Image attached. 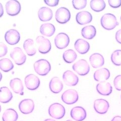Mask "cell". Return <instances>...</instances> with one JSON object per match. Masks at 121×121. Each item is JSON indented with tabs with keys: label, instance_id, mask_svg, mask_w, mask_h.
<instances>
[{
	"label": "cell",
	"instance_id": "1",
	"mask_svg": "<svg viewBox=\"0 0 121 121\" xmlns=\"http://www.w3.org/2000/svg\"><path fill=\"white\" fill-rule=\"evenodd\" d=\"M100 23L104 28L108 30L114 29L117 25H119L116 16L110 13L104 15L101 18Z\"/></svg>",
	"mask_w": 121,
	"mask_h": 121
},
{
	"label": "cell",
	"instance_id": "2",
	"mask_svg": "<svg viewBox=\"0 0 121 121\" xmlns=\"http://www.w3.org/2000/svg\"><path fill=\"white\" fill-rule=\"evenodd\" d=\"M34 69L35 72L40 76L47 75L51 70V64L48 60L40 59L34 64Z\"/></svg>",
	"mask_w": 121,
	"mask_h": 121
},
{
	"label": "cell",
	"instance_id": "3",
	"mask_svg": "<svg viewBox=\"0 0 121 121\" xmlns=\"http://www.w3.org/2000/svg\"><path fill=\"white\" fill-rule=\"evenodd\" d=\"M65 108L64 106L59 103H55L50 105L48 108V113L52 118L56 119L63 118L65 115Z\"/></svg>",
	"mask_w": 121,
	"mask_h": 121
},
{
	"label": "cell",
	"instance_id": "4",
	"mask_svg": "<svg viewBox=\"0 0 121 121\" xmlns=\"http://www.w3.org/2000/svg\"><path fill=\"white\" fill-rule=\"evenodd\" d=\"M73 69L79 75L85 76L90 71V67L87 62L84 59H81L75 63L73 65Z\"/></svg>",
	"mask_w": 121,
	"mask_h": 121
},
{
	"label": "cell",
	"instance_id": "5",
	"mask_svg": "<svg viewBox=\"0 0 121 121\" xmlns=\"http://www.w3.org/2000/svg\"><path fill=\"white\" fill-rule=\"evenodd\" d=\"M10 56L18 65H22L24 64L26 60V56L21 50L18 47L15 48L10 53Z\"/></svg>",
	"mask_w": 121,
	"mask_h": 121
},
{
	"label": "cell",
	"instance_id": "6",
	"mask_svg": "<svg viewBox=\"0 0 121 121\" xmlns=\"http://www.w3.org/2000/svg\"><path fill=\"white\" fill-rule=\"evenodd\" d=\"M56 19L60 24H65L71 18V13L66 8L61 7L56 10L55 15Z\"/></svg>",
	"mask_w": 121,
	"mask_h": 121
},
{
	"label": "cell",
	"instance_id": "7",
	"mask_svg": "<svg viewBox=\"0 0 121 121\" xmlns=\"http://www.w3.org/2000/svg\"><path fill=\"white\" fill-rule=\"evenodd\" d=\"M79 98L78 94L75 90L69 89L65 91L62 95V99L64 103L72 104L76 103Z\"/></svg>",
	"mask_w": 121,
	"mask_h": 121
},
{
	"label": "cell",
	"instance_id": "8",
	"mask_svg": "<svg viewBox=\"0 0 121 121\" xmlns=\"http://www.w3.org/2000/svg\"><path fill=\"white\" fill-rule=\"evenodd\" d=\"M6 10L7 13L10 16H16L21 11L20 4L16 0H10L6 3Z\"/></svg>",
	"mask_w": 121,
	"mask_h": 121
},
{
	"label": "cell",
	"instance_id": "9",
	"mask_svg": "<svg viewBox=\"0 0 121 121\" xmlns=\"http://www.w3.org/2000/svg\"><path fill=\"white\" fill-rule=\"evenodd\" d=\"M36 41L39 44L38 50L41 54H47L51 50V43L50 41L43 36H39L36 39Z\"/></svg>",
	"mask_w": 121,
	"mask_h": 121
},
{
	"label": "cell",
	"instance_id": "10",
	"mask_svg": "<svg viewBox=\"0 0 121 121\" xmlns=\"http://www.w3.org/2000/svg\"><path fill=\"white\" fill-rule=\"evenodd\" d=\"M25 84L28 89L35 90L39 86L40 80L36 76L29 74L25 78Z\"/></svg>",
	"mask_w": 121,
	"mask_h": 121
},
{
	"label": "cell",
	"instance_id": "11",
	"mask_svg": "<svg viewBox=\"0 0 121 121\" xmlns=\"http://www.w3.org/2000/svg\"><path fill=\"white\" fill-rule=\"evenodd\" d=\"M70 43L69 37L65 33H60L55 39V44L59 49H64L69 45Z\"/></svg>",
	"mask_w": 121,
	"mask_h": 121
},
{
	"label": "cell",
	"instance_id": "12",
	"mask_svg": "<svg viewBox=\"0 0 121 121\" xmlns=\"http://www.w3.org/2000/svg\"><path fill=\"white\" fill-rule=\"evenodd\" d=\"M5 39L6 42L10 45L16 44L20 39V33L16 30L10 29L5 33Z\"/></svg>",
	"mask_w": 121,
	"mask_h": 121
},
{
	"label": "cell",
	"instance_id": "13",
	"mask_svg": "<svg viewBox=\"0 0 121 121\" xmlns=\"http://www.w3.org/2000/svg\"><path fill=\"white\" fill-rule=\"evenodd\" d=\"M19 108L22 113L24 114H29L31 113L35 109V103L32 99H24L19 104Z\"/></svg>",
	"mask_w": 121,
	"mask_h": 121
},
{
	"label": "cell",
	"instance_id": "14",
	"mask_svg": "<svg viewBox=\"0 0 121 121\" xmlns=\"http://www.w3.org/2000/svg\"><path fill=\"white\" fill-rule=\"evenodd\" d=\"M63 79L67 85L70 86L76 85L79 82L77 76L70 70L66 71L64 73Z\"/></svg>",
	"mask_w": 121,
	"mask_h": 121
},
{
	"label": "cell",
	"instance_id": "15",
	"mask_svg": "<svg viewBox=\"0 0 121 121\" xmlns=\"http://www.w3.org/2000/svg\"><path fill=\"white\" fill-rule=\"evenodd\" d=\"M109 107V103L106 100L98 99L94 101V108L99 114H104L108 112Z\"/></svg>",
	"mask_w": 121,
	"mask_h": 121
},
{
	"label": "cell",
	"instance_id": "16",
	"mask_svg": "<svg viewBox=\"0 0 121 121\" xmlns=\"http://www.w3.org/2000/svg\"><path fill=\"white\" fill-rule=\"evenodd\" d=\"M71 117L76 121H82L86 118V112L84 108L81 107H76L71 111Z\"/></svg>",
	"mask_w": 121,
	"mask_h": 121
},
{
	"label": "cell",
	"instance_id": "17",
	"mask_svg": "<svg viewBox=\"0 0 121 121\" xmlns=\"http://www.w3.org/2000/svg\"><path fill=\"white\" fill-rule=\"evenodd\" d=\"M76 20L79 24L85 25L92 21V16L87 11H82L77 14Z\"/></svg>",
	"mask_w": 121,
	"mask_h": 121
},
{
	"label": "cell",
	"instance_id": "18",
	"mask_svg": "<svg viewBox=\"0 0 121 121\" xmlns=\"http://www.w3.org/2000/svg\"><path fill=\"white\" fill-rule=\"evenodd\" d=\"M110 77V72L107 68L96 70L94 74V79L96 81L103 82L109 79Z\"/></svg>",
	"mask_w": 121,
	"mask_h": 121
},
{
	"label": "cell",
	"instance_id": "19",
	"mask_svg": "<svg viewBox=\"0 0 121 121\" xmlns=\"http://www.w3.org/2000/svg\"><path fill=\"white\" fill-rule=\"evenodd\" d=\"M74 47L79 54H85L89 51L90 45L87 41L82 39H78L75 43Z\"/></svg>",
	"mask_w": 121,
	"mask_h": 121
},
{
	"label": "cell",
	"instance_id": "20",
	"mask_svg": "<svg viewBox=\"0 0 121 121\" xmlns=\"http://www.w3.org/2000/svg\"><path fill=\"white\" fill-rule=\"evenodd\" d=\"M96 90L98 93L101 95L108 96L112 92V88L109 82H100L96 85Z\"/></svg>",
	"mask_w": 121,
	"mask_h": 121
},
{
	"label": "cell",
	"instance_id": "21",
	"mask_svg": "<svg viewBox=\"0 0 121 121\" xmlns=\"http://www.w3.org/2000/svg\"><path fill=\"white\" fill-rule=\"evenodd\" d=\"M10 86L13 91L17 94L23 95L24 94L23 85L22 81L19 78H14L10 81Z\"/></svg>",
	"mask_w": 121,
	"mask_h": 121
},
{
	"label": "cell",
	"instance_id": "22",
	"mask_svg": "<svg viewBox=\"0 0 121 121\" xmlns=\"http://www.w3.org/2000/svg\"><path fill=\"white\" fill-rule=\"evenodd\" d=\"M39 18L41 21H48L52 19L53 16L52 10L48 7H43L41 8L38 12Z\"/></svg>",
	"mask_w": 121,
	"mask_h": 121
},
{
	"label": "cell",
	"instance_id": "23",
	"mask_svg": "<svg viewBox=\"0 0 121 121\" xmlns=\"http://www.w3.org/2000/svg\"><path fill=\"white\" fill-rule=\"evenodd\" d=\"M89 60L91 65L94 68H98L103 66L104 64L103 56L98 53H95L90 56Z\"/></svg>",
	"mask_w": 121,
	"mask_h": 121
},
{
	"label": "cell",
	"instance_id": "24",
	"mask_svg": "<svg viewBox=\"0 0 121 121\" xmlns=\"http://www.w3.org/2000/svg\"><path fill=\"white\" fill-rule=\"evenodd\" d=\"M50 89L52 93H59L63 89V84L60 79L56 77L52 78L50 81Z\"/></svg>",
	"mask_w": 121,
	"mask_h": 121
},
{
	"label": "cell",
	"instance_id": "25",
	"mask_svg": "<svg viewBox=\"0 0 121 121\" xmlns=\"http://www.w3.org/2000/svg\"><path fill=\"white\" fill-rule=\"evenodd\" d=\"M13 95L10 89L7 87L0 88V102L2 103H8L12 99Z\"/></svg>",
	"mask_w": 121,
	"mask_h": 121
},
{
	"label": "cell",
	"instance_id": "26",
	"mask_svg": "<svg viewBox=\"0 0 121 121\" xmlns=\"http://www.w3.org/2000/svg\"><path fill=\"white\" fill-rule=\"evenodd\" d=\"M81 34L85 39H91L96 35V30L95 27L92 25L86 26L82 28Z\"/></svg>",
	"mask_w": 121,
	"mask_h": 121
},
{
	"label": "cell",
	"instance_id": "27",
	"mask_svg": "<svg viewBox=\"0 0 121 121\" xmlns=\"http://www.w3.org/2000/svg\"><path fill=\"white\" fill-rule=\"evenodd\" d=\"M56 31L54 25L51 23H45L40 26V32L43 35L48 37L52 36Z\"/></svg>",
	"mask_w": 121,
	"mask_h": 121
},
{
	"label": "cell",
	"instance_id": "28",
	"mask_svg": "<svg viewBox=\"0 0 121 121\" xmlns=\"http://www.w3.org/2000/svg\"><path fill=\"white\" fill-rule=\"evenodd\" d=\"M18 118L17 112L13 108H8L4 112L2 119L3 121H16Z\"/></svg>",
	"mask_w": 121,
	"mask_h": 121
},
{
	"label": "cell",
	"instance_id": "29",
	"mask_svg": "<svg viewBox=\"0 0 121 121\" xmlns=\"http://www.w3.org/2000/svg\"><path fill=\"white\" fill-rule=\"evenodd\" d=\"M23 47L28 56H33L36 54V50L34 44V41L32 39H26L24 43Z\"/></svg>",
	"mask_w": 121,
	"mask_h": 121
},
{
	"label": "cell",
	"instance_id": "30",
	"mask_svg": "<svg viewBox=\"0 0 121 121\" xmlns=\"http://www.w3.org/2000/svg\"><path fill=\"white\" fill-rule=\"evenodd\" d=\"M91 9L96 12L104 10L105 8V3L104 0H92L90 3Z\"/></svg>",
	"mask_w": 121,
	"mask_h": 121
},
{
	"label": "cell",
	"instance_id": "31",
	"mask_svg": "<svg viewBox=\"0 0 121 121\" xmlns=\"http://www.w3.org/2000/svg\"><path fill=\"white\" fill-rule=\"evenodd\" d=\"M14 68V65L11 60L8 58L0 60V69L5 72H8Z\"/></svg>",
	"mask_w": 121,
	"mask_h": 121
},
{
	"label": "cell",
	"instance_id": "32",
	"mask_svg": "<svg viewBox=\"0 0 121 121\" xmlns=\"http://www.w3.org/2000/svg\"><path fill=\"white\" fill-rule=\"evenodd\" d=\"M77 55L76 53L73 50H68L64 52L63 58L65 62L67 63H72L77 59Z\"/></svg>",
	"mask_w": 121,
	"mask_h": 121
},
{
	"label": "cell",
	"instance_id": "33",
	"mask_svg": "<svg viewBox=\"0 0 121 121\" xmlns=\"http://www.w3.org/2000/svg\"><path fill=\"white\" fill-rule=\"evenodd\" d=\"M112 63L116 66L121 65V50H116L111 56Z\"/></svg>",
	"mask_w": 121,
	"mask_h": 121
},
{
	"label": "cell",
	"instance_id": "34",
	"mask_svg": "<svg viewBox=\"0 0 121 121\" xmlns=\"http://www.w3.org/2000/svg\"><path fill=\"white\" fill-rule=\"evenodd\" d=\"M73 6L75 9L81 10L84 9L87 4L86 0H73Z\"/></svg>",
	"mask_w": 121,
	"mask_h": 121
},
{
	"label": "cell",
	"instance_id": "35",
	"mask_svg": "<svg viewBox=\"0 0 121 121\" xmlns=\"http://www.w3.org/2000/svg\"><path fill=\"white\" fill-rule=\"evenodd\" d=\"M113 84L117 90H121V75H118L115 78Z\"/></svg>",
	"mask_w": 121,
	"mask_h": 121
},
{
	"label": "cell",
	"instance_id": "36",
	"mask_svg": "<svg viewBox=\"0 0 121 121\" xmlns=\"http://www.w3.org/2000/svg\"><path fill=\"white\" fill-rule=\"evenodd\" d=\"M8 52V48L6 45L2 42H0V58L5 56Z\"/></svg>",
	"mask_w": 121,
	"mask_h": 121
},
{
	"label": "cell",
	"instance_id": "37",
	"mask_svg": "<svg viewBox=\"0 0 121 121\" xmlns=\"http://www.w3.org/2000/svg\"><path fill=\"white\" fill-rule=\"evenodd\" d=\"M109 6L113 8H117L121 6V0H109Z\"/></svg>",
	"mask_w": 121,
	"mask_h": 121
},
{
	"label": "cell",
	"instance_id": "38",
	"mask_svg": "<svg viewBox=\"0 0 121 121\" xmlns=\"http://www.w3.org/2000/svg\"><path fill=\"white\" fill-rule=\"evenodd\" d=\"M44 3L49 6L55 7L57 6L59 3V0H45Z\"/></svg>",
	"mask_w": 121,
	"mask_h": 121
},
{
	"label": "cell",
	"instance_id": "39",
	"mask_svg": "<svg viewBox=\"0 0 121 121\" xmlns=\"http://www.w3.org/2000/svg\"><path fill=\"white\" fill-rule=\"evenodd\" d=\"M116 39L119 43L121 44V29L118 30L116 34Z\"/></svg>",
	"mask_w": 121,
	"mask_h": 121
},
{
	"label": "cell",
	"instance_id": "40",
	"mask_svg": "<svg viewBox=\"0 0 121 121\" xmlns=\"http://www.w3.org/2000/svg\"><path fill=\"white\" fill-rule=\"evenodd\" d=\"M4 14V9L2 4L0 3V17H1Z\"/></svg>",
	"mask_w": 121,
	"mask_h": 121
},
{
	"label": "cell",
	"instance_id": "41",
	"mask_svg": "<svg viewBox=\"0 0 121 121\" xmlns=\"http://www.w3.org/2000/svg\"><path fill=\"white\" fill-rule=\"evenodd\" d=\"M111 121H121V117L116 116L112 119Z\"/></svg>",
	"mask_w": 121,
	"mask_h": 121
},
{
	"label": "cell",
	"instance_id": "42",
	"mask_svg": "<svg viewBox=\"0 0 121 121\" xmlns=\"http://www.w3.org/2000/svg\"><path fill=\"white\" fill-rule=\"evenodd\" d=\"M2 77H3V76H2V73L0 72V81H1L2 80Z\"/></svg>",
	"mask_w": 121,
	"mask_h": 121
},
{
	"label": "cell",
	"instance_id": "43",
	"mask_svg": "<svg viewBox=\"0 0 121 121\" xmlns=\"http://www.w3.org/2000/svg\"><path fill=\"white\" fill-rule=\"evenodd\" d=\"M44 121H56L52 120V119H47V120H45Z\"/></svg>",
	"mask_w": 121,
	"mask_h": 121
},
{
	"label": "cell",
	"instance_id": "44",
	"mask_svg": "<svg viewBox=\"0 0 121 121\" xmlns=\"http://www.w3.org/2000/svg\"><path fill=\"white\" fill-rule=\"evenodd\" d=\"M1 106L0 105V112H1Z\"/></svg>",
	"mask_w": 121,
	"mask_h": 121
},
{
	"label": "cell",
	"instance_id": "45",
	"mask_svg": "<svg viewBox=\"0 0 121 121\" xmlns=\"http://www.w3.org/2000/svg\"><path fill=\"white\" fill-rule=\"evenodd\" d=\"M67 121H72V120H68Z\"/></svg>",
	"mask_w": 121,
	"mask_h": 121
},
{
	"label": "cell",
	"instance_id": "46",
	"mask_svg": "<svg viewBox=\"0 0 121 121\" xmlns=\"http://www.w3.org/2000/svg\"></svg>",
	"mask_w": 121,
	"mask_h": 121
}]
</instances>
